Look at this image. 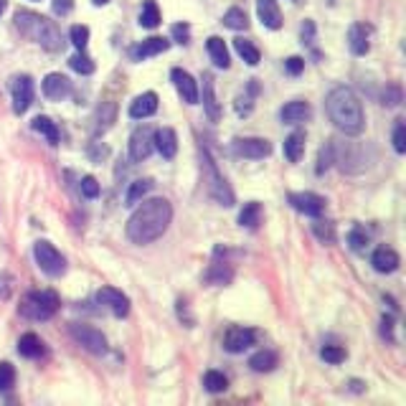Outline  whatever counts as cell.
Here are the masks:
<instances>
[{
	"label": "cell",
	"mask_w": 406,
	"mask_h": 406,
	"mask_svg": "<svg viewBox=\"0 0 406 406\" xmlns=\"http://www.w3.org/2000/svg\"><path fill=\"white\" fill-rule=\"evenodd\" d=\"M249 366L251 370H257V373H270L274 366H277V353H272V350H259L254 356L249 358Z\"/></svg>",
	"instance_id": "29"
},
{
	"label": "cell",
	"mask_w": 406,
	"mask_h": 406,
	"mask_svg": "<svg viewBox=\"0 0 406 406\" xmlns=\"http://www.w3.org/2000/svg\"><path fill=\"white\" fill-rule=\"evenodd\" d=\"M10 94H13V109L15 114H23L33 104V79L31 77H15L10 84Z\"/></svg>",
	"instance_id": "11"
},
{
	"label": "cell",
	"mask_w": 406,
	"mask_h": 406,
	"mask_svg": "<svg viewBox=\"0 0 406 406\" xmlns=\"http://www.w3.org/2000/svg\"><path fill=\"white\" fill-rule=\"evenodd\" d=\"M257 94H259V84H257V79H251L249 84H247V92L236 97V112H239V117H247V114H251Z\"/></svg>",
	"instance_id": "25"
},
{
	"label": "cell",
	"mask_w": 406,
	"mask_h": 406,
	"mask_svg": "<svg viewBox=\"0 0 406 406\" xmlns=\"http://www.w3.org/2000/svg\"><path fill=\"white\" fill-rule=\"evenodd\" d=\"M206 46H208V54H211V61H214L219 69H228V49H226V43H224V38H219V36H211L206 41Z\"/></svg>",
	"instance_id": "26"
},
{
	"label": "cell",
	"mask_w": 406,
	"mask_h": 406,
	"mask_svg": "<svg viewBox=\"0 0 406 406\" xmlns=\"http://www.w3.org/2000/svg\"><path fill=\"white\" fill-rule=\"evenodd\" d=\"M401 100H404V94H401V86L396 84H389L384 92V104H389V107H396V104H401Z\"/></svg>",
	"instance_id": "44"
},
{
	"label": "cell",
	"mask_w": 406,
	"mask_h": 406,
	"mask_svg": "<svg viewBox=\"0 0 406 406\" xmlns=\"http://www.w3.org/2000/svg\"><path fill=\"white\" fill-rule=\"evenodd\" d=\"M348 244H350V249H353V251L366 249V244H368V234H366V231H364V228H361V226L350 228V234H348Z\"/></svg>",
	"instance_id": "41"
},
{
	"label": "cell",
	"mask_w": 406,
	"mask_h": 406,
	"mask_svg": "<svg viewBox=\"0 0 406 406\" xmlns=\"http://www.w3.org/2000/svg\"><path fill=\"white\" fill-rule=\"evenodd\" d=\"M320 356H322V361H328V364L338 366V364L345 361V350L338 348V345H325V348L320 350Z\"/></svg>",
	"instance_id": "43"
},
{
	"label": "cell",
	"mask_w": 406,
	"mask_h": 406,
	"mask_svg": "<svg viewBox=\"0 0 406 406\" xmlns=\"http://www.w3.org/2000/svg\"><path fill=\"white\" fill-rule=\"evenodd\" d=\"M114 112H117V107H114V102H107V104H102V107H100V114H97V120H100L97 130H107L109 125L114 122Z\"/></svg>",
	"instance_id": "39"
},
{
	"label": "cell",
	"mask_w": 406,
	"mask_h": 406,
	"mask_svg": "<svg viewBox=\"0 0 406 406\" xmlns=\"http://www.w3.org/2000/svg\"><path fill=\"white\" fill-rule=\"evenodd\" d=\"M348 46L356 56H366L370 49V29L364 23H353L348 29Z\"/></svg>",
	"instance_id": "17"
},
{
	"label": "cell",
	"mask_w": 406,
	"mask_h": 406,
	"mask_svg": "<svg viewBox=\"0 0 406 406\" xmlns=\"http://www.w3.org/2000/svg\"><path fill=\"white\" fill-rule=\"evenodd\" d=\"M69 38H72V43L77 46L79 51H84L86 43H89V29H86V26H72Z\"/></svg>",
	"instance_id": "38"
},
{
	"label": "cell",
	"mask_w": 406,
	"mask_h": 406,
	"mask_svg": "<svg viewBox=\"0 0 406 406\" xmlns=\"http://www.w3.org/2000/svg\"><path fill=\"white\" fill-rule=\"evenodd\" d=\"M285 69H287V74H292V77H299V74L305 72V58L290 56V58L285 61Z\"/></svg>",
	"instance_id": "48"
},
{
	"label": "cell",
	"mask_w": 406,
	"mask_h": 406,
	"mask_svg": "<svg viewBox=\"0 0 406 406\" xmlns=\"http://www.w3.org/2000/svg\"><path fill=\"white\" fill-rule=\"evenodd\" d=\"M290 203H292L295 211L313 216V219H320L322 211H325V198L318 193H290Z\"/></svg>",
	"instance_id": "10"
},
{
	"label": "cell",
	"mask_w": 406,
	"mask_h": 406,
	"mask_svg": "<svg viewBox=\"0 0 406 406\" xmlns=\"http://www.w3.org/2000/svg\"><path fill=\"white\" fill-rule=\"evenodd\" d=\"M325 109L335 127L345 132V135H361L366 125V114L361 107V100L356 97L353 89L348 86H335L325 100Z\"/></svg>",
	"instance_id": "2"
},
{
	"label": "cell",
	"mask_w": 406,
	"mask_h": 406,
	"mask_svg": "<svg viewBox=\"0 0 406 406\" xmlns=\"http://www.w3.org/2000/svg\"><path fill=\"white\" fill-rule=\"evenodd\" d=\"M150 188H153V180L150 178L130 183V191H127V196H125V206H135V203H140V201L150 193Z\"/></svg>",
	"instance_id": "30"
},
{
	"label": "cell",
	"mask_w": 406,
	"mask_h": 406,
	"mask_svg": "<svg viewBox=\"0 0 406 406\" xmlns=\"http://www.w3.org/2000/svg\"><path fill=\"white\" fill-rule=\"evenodd\" d=\"M157 112V94L155 92H145L140 97H135V102L130 104V117L132 120H145V117H153Z\"/></svg>",
	"instance_id": "20"
},
{
	"label": "cell",
	"mask_w": 406,
	"mask_h": 406,
	"mask_svg": "<svg viewBox=\"0 0 406 406\" xmlns=\"http://www.w3.org/2000/svg\"><path fill=\"white\" fill-rule=\"evenodd\" d=\"M393 150L404 155L406 153V125L404 120H396V127H393Z\"/></svg>",
	"instance_id": "42"
},
{
	"label": "cell",
	"mask_w": 406,
	"mask_h": 406,
	"mask_svg": "<svg viewBox=\"0 0 406 406\" xmlns=\"http://www.w3.org/2000/svg\"><path fill=\"white\" fill-rule=\"evenodd\" d=\"M231 277H234V272L228 270L226 264H221V262H214L211 264V270L206 272V282L208 285H228L231 282Z\"/></svg>",
	"instance_id": "31"
},
{
	"label": "cell",
	"mask_w": 406,
	"mask_h": 406,
	"mask_svg": "<svg viewBox=\"0 0 406 406\" xmlns=\"http://www.w3.org/2000/svg\"><path fill=\"white\" fill-rule=\"evenodd\" d=\"M15 29L21 31L23 36H29L31 41H36L46 51H61L64 41H61V31L56 29L54 21H46L43 15L31 13V10H18L15 13Z\"/></svg>",
	"instance_id": "3"
},
{
	"label": "cell",
	"mask_w": 406,
	"mask_h": 406,
	"mask_svg": "<svg viewBox=\"0 0 406 406\" xmlns=\"http://www.w3.org/2000/svg\"><path fill=\"white\" fill-rule=\"evenodd\" d=\"M231 150H234V155H239V157L259 160V157L270 155L272 145H270V140H264V137H236Z\"/></svg>",
	"instance_id": "8"
},
{
	"label": "cell",
	"mask_w": 406,
	"mask_h": 406,
	"mask_svg": "<svg viewBox=\"0 0 406 406\" xmlns=\"http://www.w3.org/2000/svg\"><path fill=\"white\" fill-rule=\"evenodd\" d=\"M81 193H84L86 198H97V196H100V183H97V178L84 175V178H81Z\"/></svg>",
	"instance_id": "47"
},
{
	"label": "cell",
	"mask_w": 406,
	"mask_h": 406,
	"mask_svg": "<svg viewBox=\"0 0 406 406\" xmlns=\"http://www.w3.org/2000/svg\"><path fill=\"white\" fill-rule=\"evenodd\" d=\"M224 26L231 31H247L249 29V18L242 8H228L226 15H224Z\"/></svg>",
	"instance_id": "34"
},
{
	"label": "cell",
	"mask_w": 406,
	"mask_h": 406,
	"mask_svg": "<svg viewBox=\"0 0 406 406\" xmlns=\"http://www.w3.org/2000/svg\"><path fill=\"white\" fill-rule=\"evenodd\" d=\"M201 173H203V185H206L208 196L221 206H234V191L228 188V183L224 180V175L219 173L206 150H201Z\"/></svg>",
	"instance_id": "5"
},
{
	"label": "cell",
	"mask_w": 406,
	"mask_h": 406,
	"mask_svg": "<svg viewBox=\"0 0 406 406\" xmlns=\"http://www.w3.org/2000/svg\"><path fill=\"white\" fill-rule=\"evenodd\" d=\"M234 49H236V54H239V56H242L249 66H257L259 64V49L251 41L236 38V41H234Z\"/></svg>",
	"instance_id": "35"
},
{
	"label": "cell",
	"mask_w": 406,
	"mask_h": 406,
	"mask_svg": "<svg viewBox=\"0 0 406 406\" xmlns=\"http://www.w3.org/2000/svg\"><path fill=\"white\" fill-rule=\"evenodd\" d=\"M140 26L143 29H157L160 26V10H157L155 0H145L143 10H140Z\"/></svg>",
	"instance_id": "32"
},
{
	"label": "cell",
	"mask_w": 406,
	"mask_h": 406,
	"mask_svg": "<svg viewBox=\"0 0 406 406\" xmlns=\"http://www.w3.org/2000/svg\"><path fill=\"white\" fill-rule=\"evenodd\" d=\"M43 341L38 338L36 333H26L18 341V353H21L23 358H41L43 356Z\"/></svg>",
	"instance_id": "24"
},
{
	"label": "cell",
	"mask_w": 406,
	"mask_h": 406,
	"mask_svg": "<svg viewBox=\"0 0 406 406\" xmlns=\"http://www.w3.org/2000/svg\"><path fill=\"white\" fill-rule=\"evenodd\" d=\"M97 302L107 305L117 318H125L130 313V299L120 290H114V287H102L100 292H97Z\"/></svg>",
	"instance_id": "15"
},
{
	"label": "cell",
	"mask_w": 406,
	"mask_h": 406,
	"mask_svg": "<svg viewBox=\"0 0 406 406\" xmlns=\"http://www.w3.org/2000/svg\"><path fill=\"white\" fill-rule=\"evenodd\" d=\"M171 79L185 104H198V84H196V79H193L191 74L183 72V69H173Z\"/></svg>",
	"instance_id": "13"
},
{
	"label": "cell",
	"mask_w": 406,
	"mask_h": 406,
	"mask_svg": "<svg viewBox=\"0 0 406 406\" xmlns=\"http://www.w3.org/2000/svg\"><path fill=\"white\" fill-rule=\"evenodd\" d=\"M92 3H94V6H107L109 0H92Z\"/></svg>",
	"instance_id": "52"
},
{
	"label": "cell",
	"mask_w": 406,
	"mask_h": 406,
	"mask_svg": "<svg viewBox=\"0 0 406 406\" xmlns=\"http://www.w3.org/2000/svg\"><path fill=\"white\" fill-rule=\"evenodd\" d=\"M259 221H262V206H259L257 201H251L247 206L242 208V214H239V224L247 228H257Z\"/></svg>",
	"instance_id": "33"
},
{
	"label": "cell",
	"mask_w": 406,
	"mask_h": 406,
	"mask_svg": "<svg viewBox=\"0 0 406 406\" xmlns=\"http://www.w3.org/2000/svg\"><path fill=\"white\" fill-rule=\"evenodd\" d=\"M313 228H315V234L320 236L322 242H335V228H333V224H330V221H315Z\"/></svg>",
	"instance_id": "45"
},
{
	"label": "cell",
	"mask_w": 406,
	"mask_h": 406,
	"mask_svg": "<svg viewBox=\"0 0 406 406\" xmlns=\"http://www.w3.org/2000/svg\"><path fill=\"white\" fill-rule=\"evenodd\" d=\"M257 15L264 29L277 31L282 26V13H279L277 0H257Z\"/></svg>",
	"instance_id": "19"
},
{
	"label": "cell",
	"mask_w": 406,
	"mask_h": 406,
	"mask_svg": "<svg viewBox=\"0 0 406 406\" xmlns=\"http://www.w3.org/2000/svg\"><path fill=\"white\" fill-rule=\"evenodd\" d=\"M171 36H173V41L188 43L191 41V26H188V23H175L171 29Z\"/></svg>",
	"instance_id": "46"
},
{
	"label": "cell",
	"mask_w": 406,
	"mask_h": 406,
	"mask_svg": "<svg viewBox=\"0 0 406 406\" xmlns=\"http://www.w3.org/2000/svg\"><path fill=\"white\" fill-rule=\"evenodd\" d=\"M31 127L36 130L38 135L46 137L51 145H58V140H61V132H58L56 122H51L49 117H36V120L31 122Z\"/></svg>",
	"instance_id": "28"
},
{
	"label": "cell",
	"mask_w": 406,
	"mask_h": 406,
	"mask_svg": "<svg viewBox=\"0 0 406 406\" xmlns=\"http://www.w3.org/2000/svg\"><path fill=\"white\" fill-rule=\"evenodd\" d=\"M203 107H206L208 120H214V122L221 120V107H219V102H216L214 79H211V74H203Z\"/></svg>",
	"instance_id": "23"
},
{
	"label": "cell",
	"mask_w": 406,
	"mask_h": 406,
	"mask_svg": "<svg viewBox=\"0 0 406 406\" xmlns=\"http://www.w3.org/2000/svg\"><path fill=\"white\" fill-rule=\"evenodd\" d=\"M153 127H148V125H143V127H137L135 132H132V137H130V157L135 160V163H143V160H148L150 153H153Z\"/></svg>",
	"instance_id": "9"
},
{
	"label": "cell",
	"mask_w": 406,
	"mask_h": 406,
	"mask_svg": "<svg viewBox=\"0 0 406 406\" xmlns=\"http://www.w3.org/2000/svg\"><path fill=\"white\" fill-rule=\"evenodd\" d=\"M3 10H6V0H0V15H3Z\"/></svg>",
	"instance_id": "53"
},
{
	"label": "cell",
	"mask_w": 406,
	"mask_h": 406,
	"mask_svg": "<svg viewBox=\"0 0 406 406\" xmlns=\"http://www.w3.org/2000/svg\"><path fill=\"white\" fill-rule=\"evenodd\" d=\"M43 94H46V100H51V102L66 100V97L72 94V81H69L64 74H49V77L43 79Z\"/></svg>",
	"instance_id": "14"
},
{
	"label": "cell",
	"mask_w": 406,
	"mask_h": 406,
	"mask_svg": "<svg viewBox=\"0 0 406 406\" xmlns=\"http://www.w3.org/2000/svg\"><path fill=\"white\" fill-rule=\"evenodd\" d=\"M285 155L290 163H299L305 155V132H292L285 140Z\"/></svg>",
	"instance_id": "27"
},
{
	"label": "cell",
	"mask_w": 406,
	"mask_h": 406,
	"mask_svg": "<svg viewBox=\"0 0 406 406\" xmlns=\"http://www.w3.org/2000/svg\"><path fill=\"white\" fill-rule=\"evenodd\" d=\"M153 145H155L157 153H160L165 160H173L175 153H178V135H175L171 127H160V130H155V135H153Z\"/></svg>",
	"instance_id": "16"
},
{
	"label": "cell",
	"mask_w": 406,
	"mask_h": 406,
	"mask_svg": "<svg viewBox=\"0 0 406 406\" xmlns=\"http://www.w3.org/2000/svg\"><path fill=\"white\" fill-rule=\"evenodd\" d=\"M168 46H171V41L168 38H145L143 43H137L135 49H132V58H137V61H143V58H150V56H157V54H163V51H168Z\"/></svg>",
	"instance_id": "22"
},
{
	"label": "cell",
	"mask_w": 406,
	"mask_h": 406,
	"mask_svg": "<svg viewBox=\"0 0 406 406\" xmlns=\"http://www.w3.org/2000/svg\"><path fill=\"white\" fill-rule=\"evenodd\" d=\"M69 333H72V338L79 343V345H81V348H86L89 353H94V356L107 353V338H104V335H102L97 328L72 322V325H69Z\"/></svg>",
	"instance_id": "7"
},
{
	"label": "cell",
	"mask_w": 406,
	"mask_h": 406,
	"mask_svg": "<svg viewBox=\"0 0 406 406\" xmlns=\"http://www.w3.org/2000/svg\"><path fill=\"white\" fill-rule=\"evenodd\" d=\"M74 8V0H54V13L56 15H69Z\"/></svg>",
	"instance_id": "49"
},
{
	"label": "cell",
	"mask_w": 406,
	"mask_h": 406,
	"mask_svg": "<svg viewBox=\"0 0 406 406\" xmlns=\"http://www.w3.org/2000/svg\"><path fill=\"white\" fill-rule=\"evenodd\" d=\"M69 66H72L77 74H94V61L89 56H86L84 51H79V54H74L72 58H69Z\"/></svg>",
	"instance_id": "37"
},
{
	"label": "cell",
	"mask_w": 406,
	"mask_h": 406,
	"mask_svg": "<svg viewBox=\"0 0 406 406\" xmlns=\"http://www.w3.org/2000/svg\"><path fill=\"white\" fill-rule=\"evenodd\" d=\"M254 341H257V333L251 328H228L224 335V348L228 353H244L249 345H254Z\"/></svg>",
	"instance_id": "12"
},
{
	"label": "cell",
	"mask_w": 406,
	"mask_h": 406,
	"mask_svg": "<svg viewBox=\"0 0 406 406\" xmlns=\"http://www.w3.org/2000/svg\"><path fill=\"white\" fill-rule=\"evenodd\" d=\"M61 299L54 290H33L21 299V315L29 320H49L58 313Z\"/></svg>",
	"instance_id": "4"
},
{
	"label": "cell",
	"mask_w": 406,
	"mask_h": 406,
	"mask_svg": "<svg viewBox=\"0 0 406 406\" xmlns=\"http://www.w3.org/2000/svg\"><path fill=\"white\" fill-rule=\"evenodd\" d=\"M203 386H206V391H211V393H221L228 389V381L224 373H219V370H208L206 376H203Z\"/></svg>",
	"instance_id": "36"
},
{
	"label": "cell",
	"mask_w": 406,
	"mask_h": 406,
	"mask_svg": "<svg viewBox=\"0 0 406 406\" xmlns=\"http://www.w3.org/2000/svg\"><path fill=\"white\" fill-rule=\"evenodd\" d=\"M173 221V208L165 198H150L143 201V206L130 216L127 236L135 244H150L160 239L168 231Z\"/></svg>",
	"instance_id": "1"
},
{
	"label": "cell",
	"mask_w": 406,
	"mask_h": 406,
	"mask_svg": "<svg viewBox=\"0 0 406 406\" xmlns=\"http://www.w3.org/2000/svg\"><path fill=\"white\" fill-rule=\"evenodd\" d=\"M370 264H373V270L381 272V274H391V272L399 270V254L393 249H389V247H381V249L373 251V257H370Z\"/></svg>",
	"instance_id": "18"
},
{
	"label": "cell",
	"mask_w": 406,
	"mask_h": 406,
	"mask_svg": "<svg viewBox=\"0 0 406 406\" xmlns=\"http://www.w3.org/2000/svg\"><path fill=\"white\" fill-rule=\"evenodd\" d=\"M15 384V370L10 364H0V393L10 391Z\"/></svg>",
	"instance_id": "40"
},
{
	"label": "cell",
	"mask_w": 406,
	"mask_h": 406,
	"mask_svg": "<svg viewBox=\"0 0 406 406\" xmlns=\"http://www.w3.org/2000/svg\"><path fill=\"white\" fill-rule=\"evenodd\" d=\"M313 38H315V23L305 21V26H302V43H313Z\"/></svg>",
	"instance_id": "50"
},
{
	"label": "cell",
	"mask_w": 406,
	"mask_h": 406,
	"mask_svg": "<svg viewBox=\"0 0 406 406\" xmlns=\"http://www.w3.org/2000/svg\"><path fill=\"white\" fill-rule=\"evenodd\" d=\"M391 330H393V318H389V315H384V318H381V333H384L386 338H389V341H393Z\"/></svg>",
	"instance_id": "51"
},
{
	"label": "cell",
	"mask_w": 406,
	"mask_h": 406,
	"mask_svg": "<svg viewBox=\"0 0 406 406\" xmlns=\"http://www.w3.org/2000/svg\"><path fill=\"white\" fill-rule=\"evenodd\" d=\"M310 114H313V109H310V104L307 102H287L285 107L279 109V120L287 122V125H297V122H305L310 120Z\"/></svg>",
	"instance_id": "21"
},
{
	"label": "cell",
	"mask_w": 406,
	"mask_h": 406,
	"mask_svg": "<svg viewBox=\"0 0 406 406\" xmlns=\"http://www.w3.org/2000/svg\"><path fill=\"white\" fill-rule=\"evenodd\" d=\"M33 257H36L41 272H46L49 277H61L66 272V259L61 257V251L49 242H36L33 247Z\"/></svg>",
	"instance_id": "6"
}]
</instances>
